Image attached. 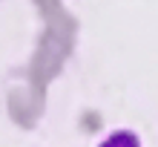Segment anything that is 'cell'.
Here are the masks:
<instances>
[{
    "label": "cell",
    "instance_id": "obj_1",
    "mask_svg": "<svg viewBox=\"0 0 158 147\" xmlns=\"http://www.w3.org/2000/svg\"><path fill=\"white\" fill-rule=\"evenodd\" d=\"M98 147H141V139H138L132 130H115V133H109Z\"/></svg>",
    "mask_w": 158,
    "mask_h": 147
}]
</instances>
